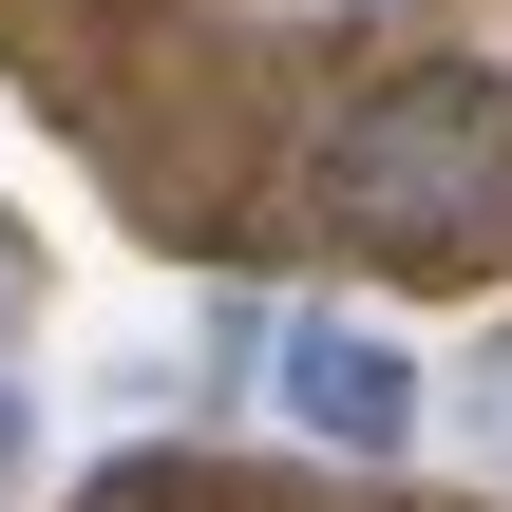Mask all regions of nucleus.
<instances>
[{
  "label": "nucleus",
  "instance_id": "nucleus-1",
  "mask_svg": "<svg viewBox=\"0 0 512 512\" xmlns=\"http://www.w3.org/2000/svg\"><path fill=\"white\" fill-rule=\"evenodd\" d=\"M323 228L342 247H399V266L512 247V76L494 57H399L323 133Z\"/></svg>",
  "mask_w": 512,
  "mask_h": 512
},
{
  "label": "nucleus",
  "instance_id": "nucleus-2",
  "mask_svg": "<svg viewBox=\"0 0 512 512\" xmlns=\"http://www.w3.org/2000/svg\"><path fill=\"white\" fill-rule=\"evenodd\" d=\"M266 380H285V418H304L323 456H399V437H418V361H399L380 323H342V304H304Z\"/></svg>",
  "mask_w": 512,
  "mask_h": 512
},
{
  "label": "nucleus",
  "instance_id": "nucleus-3",
  "mask_svg": "<svg viewBox=\"0 0 512 512\" xmlns=\"http://www.w3.org/2000/svg\"><path fill=\"white\" fill-rule=\"evenodd\" d=\"M475 437H494V456H512V342H494V361H475Z\"/></svg>",
  "mask_w": 512,
  "mask_h": 512
},
{
  "label": "nucleus",
  "instance_id": "nucleus-4",
  "mask_svg": "<svg viewBox=\"0 0 512 512\" xmlns=\"http://www.w3.org/2000/svg\"><path fill=\"white\" fill-rule=\"evenodd\" d=\"M0 475H19V380H0Z\"/></svg>",
  "mask_w": 512,
  "mask_h": 512
},
{
  "label": "nucleus",
  "instance_id": "nucleus-5",
  "mask_svg": "<svg viewBox=\"0 0 512 512\" xmlns=\"http://www.w3.org/2000/svg\"><path fill=\"white\" fill-rule=\"evenodd\" d=\"M0 304H19V247H0Z\"/></svg>",
  "mask_w": 512,
  "mask_h": 512
}]
</instances>
